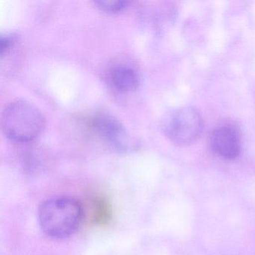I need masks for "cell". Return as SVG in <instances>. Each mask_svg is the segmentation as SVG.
<instances>
[{
	"mask_svg": "<svg viewBox=\"0 0 255 255\" xmlns=\"http://www.w3.org/2000/svg\"><path fill=\"white\" fill-rule=\"evenodd\" d=\"M83 215V207L75 198L53 197L41 203L38 207V224L47 237L63 240L77 231Z\"/></svg>",
	"mask_w": 255,
	"mask_h": 255,
	"instance_id": "cell-1",
	"label": "cell"
},
{
	"mask_svg": "<svg viewBox=\"0 0 255 255\" xmlns=\"http://www.w3.org/2000/svg\"><path fill=\"white\" fill-rule=\"evenodd\" d=\"M1 125L7 137L14 141L27 142L44 130L45 119L34 104L24 100H16L4 109Z\"/></svg>",
	"mask_w": 255,
	"mask_h": 255,
	"instance_id": "cell-2",
	"label": "cell"
},
{
	"mask_svg": "<svg viewBox=\"0 0 255 255\" xmlns=\"http://www.w3.org/2000/svg\"><path fill=\"white\" fill-rule=\"evenodd\" d=\"M162 132L178 145L195 142L204 129V120L196 109L183 107L168 112L162 121Z\"/></svg>",
	"mask_w": 255,
	"mask_h": 255,
	"instance_id": "cell-3",
	"label": "cell"
},
{
	"mask_svg": "<svg viewBox=\"0 0 255 255\" xmlns=\"http://www.w3.org/2000/svg\"><path fill=\"white\" fill-rule=\"evenodd\" d=\"M92 125L97 133L117 151L129 153L139 147L138 139L113 116L98 115L92 119Z\"/></svg>",
	"mask_w": 255,
	"mask_h": 255,
	"instance_id": "cell-4",
	"label": "cell"
},
{
	"mask_svg": "<svg viewBox=\"0 0 255 255\" xmlns=\"http://www.w3.org/2000/svg\"><path fill=\"white\" fill-rule=\"evenodd\" d=\"M213 151L223 159H234L241 151V132L238 127L231 122H225L216 127L210 136Z\"/></svg>",
	"mask_w": 255,
	"mask_h": 255,
	"instance_id": "cell-5",
	"label": "cell"
},
{
	"mask_svg": "<svg viewBox=\"0 0 255 255\" xmlns=\"http://www.w3.org/2000/svg\"><path fill=\"white\" fill-rule=\"evenodd\" d=\"M110 84L121 92L135 90L140 83V77L135 68L125 64H119L110 68L108 72Z\"/></svg>",
	"mask_w": 255,
	"mask_h": 255,
	"instance_id": "cell-6",
	"label": "cell"
},
{
	"mask_svg": "<svg viewBox=\"0 0 255 255\" xmlns=\"http://www.w3.org/2000/svg\"><path fill=\"white\" fill-rule=\"evenodd\" d=\"M95 3L101 10L110 12H117L126 8L129 5V2L125 0H98L95 1Z\"/></svg>",
	"mask_w": 255,
	"mask_h": 255,
	"instance_id": "cell-7",
	"label": "cell"
},
{
	"mask_svg": "<svg viewBox=\"0 0 255 255\" xmlns=\"http://www.w3.org/2000/svg\"><path fill=\"white\" fill-rule=\"evenodd\" d=\"M18 37L15 33H6L1 35L0 38V53L1 56L8 54L17 43Z\"/></svg>",
	"mask_w": 255,
	"mask_h": 255,
	"instance_id": "cell-8",
	"label": "cell"
}]
</instances>
